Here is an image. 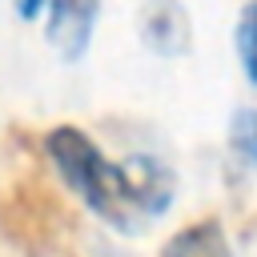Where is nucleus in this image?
<instances>
[{"label": "nucleus", "mask_w": 257, "mask_h": 257, "mask_svg": "<svg viewBox=\"0 0 257 257\" xmlns=\"http://www.w3.org/2000/svg\"><path fill=\"white\" fill-rule=\"evenodd\" d=\"M44 149L64 177V185L112 229L137 233L149 217H161L177 193V177L157 157L108 161L92 137L72 124H60L44 137Z\"/></svg>", "instance_id": "1"}, {"label": "nucleus", "mask_w": 257, "mask_h": 257, "mask_svg": "<svg viewBox=\"0 0 257 257\" xmlns=\"http://www.w3.org/2000/svg\"><path fill=\"white\" fill-rule=\"evenodd\" d=\"M64 229H68V213L44 181L24 177L0 197V233L20 253L48 257L60 245Z\"/></svg>", "instance_id": "2"}, {"label": "nucleus", "mask_w": 257, "mask_h": 257, "mask_svg": "<svg viewBox=\"0 0 257 257\" xmlns=\"http://www.w3.org/2000/svg\"><path fill=\"white\" fill-rule=\"evenodd\" d=\"M100 0H48V44L64 60H80L92 28H96Z\"/></svg>", "instance_id": "3"}, {"label": "nucleus", "mask_w": 257, "mask_h": 257, "mask_svg": "<svg viewBox=\"0 0 257 257\" xmlns=\"http://www.w3.org/2000/svg\"><path fill=\"white\" fill-rule=\"evenodd\" d=\"M141 36L153 52H185L189 40H193V28H189V16L177 0H149L145 16H141Z\"/></svg>", "instance_id": "4"}, {"label": "nucleus", "mask_w": 257, "mask_h": 257, "mask_svg": "<svg viewBox=\"0 0 257 257\" xmlns=\"http://www.w3.org/2000/svg\"><path fill=\"white\" fill-rule=\"evenodd\" d=\"M161 257H233V249H229V237H225L221 221L205 217V221H193L181 233H173L165 241Z\"/></svg>", "instance_id": "5"}, {"label": "nucleus", "mask_w": 257, "mask_h": 257, "mask_svg": "<svg viewBox=\"0 0 257 257\" xmlns=\"http://www.w3.org/2000/svg\"><path fill=\"white\" fill-rule=\"evenodd\" d=\"M237 56H241L245 76L257 84V0L245 4L241 20H237Z\"/></svg>", "instance_id": "6"}, {"label": "nucleus", "mask_w": 257, "mask_h": 257, "mask_svg": "<svg viewBox=\"0 0 257 257\" xmlns=\"http://www.w3.org/2000/svg\"><path fill=\"white\" fill-rule=\"evenodd\" d=\"M229 145L237 157H245L249 165H257V108H241L229 124Z\"/></svg>", "instance_id": "7"}, {"label": "nucleus", "mask_w": 257, "mask_h": 257, "mask_svg": "<svg viewBox=\"0 0 257 257\" xmlns=\"http://www.w3.org/2000/svg\"><path fill=\"white\" fill-rule=\"evenodd\" d=\"M12 4H16V16L20 20H36L40 8H44V0H12Z\"/></svg>", "instance_id": "8"}]
</instances>
